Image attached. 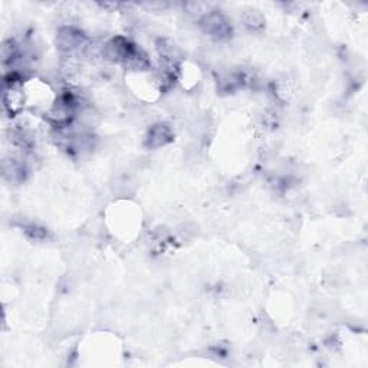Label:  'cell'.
<instances>
[{
    "mask_svg": "<svg viewBox=\"0 0 368 368\" xmlns=\"http://www.w3.org/2000/svg\"><path fill=\"white\" fill-rule=\"evenodd\" d=\"M203 30L212 36L214 39H226L232 33V28L229 22L225 19L223 15H220L219 12H210L203 16V19L200 22Z\"/></svg>",
    "mask_w": 368,
    "mask_h": 368,
    "instance_id": "6da1fadb",
    "label": "cell"
},
{
    "mask_svg": "<svg viewBox=\"0 0 368 368\" xmlns=\"http://www.w3.org/2000/svg\"><path fill=\"white\" fill-rule=\"evenodd\" d=\"M136 45L128 42V39L122 38V36H117L111 41H108L102 48V57L111 62L124 64L127 58L130 57Z\"/></svg>",
    "mask_w": 368,
    "mask_h": 368,
    "instance_id": "7a4b0ae2",
    "label": "cell"
},
{
    "mask_svg": "<svg viewBox=\"0 0 368 368\" xmlns=\"http://www.w3.org/2000/svg\"><path fill=\"white\" fill-rule=\"evenodd\" d=\"M85 44L86 38L80 29L72 26H65L59 29L57 36V45L61 50L69 53L80 49L81 46H85Z\"/></svg>",
    "mask_w": 368,
    "mask_h": 368,
    "instance_id": "3957f363",
    "label": "cell"
},
{
    "mask_svg": "<svg viewBox=\"0 0 368 368\" xmlns=\"http://www.w3.org/2000/svg\"><path fill=\"white\" fill-rule=\"evenodd\" d=\"M173 140V131L167 124L153 125L145 137V145L149 149H158Z\"/></svg>",
    "mask_w": 368,
    "mask_h": 368,
    "instance_id": "277c9868",
    "label": "cell"
},
{
    "mask_svg": "<svg viewBox=\"0 0 368 368\" xmlns=\"http://www.w3.org/2000/svg\"><path fill=\"white\" fill-rule=\"evenodd\" d=\"M242 21H243V25L250 30H261L265 24L262 15L256 10L245 12L242 16Z\"/></svg>",
    "mask_w": 368,
    "mask_h": 368,
    "instance_id": "5b68a950",
    "label": "cell"
}]
</instances>
